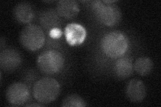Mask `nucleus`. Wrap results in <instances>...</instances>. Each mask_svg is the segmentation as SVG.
Returning <instances> with one entry per match:
<instances>
[{"label":"nucleus","instance_id":"f257e3e1","mask_svg":"<svg viewBox=\"0 0 161 107\" xmlns=\"http://www.w3.org/2000/svg\"><path fill=\"white\" fill-rule=\"evenodd\" d=\"M101 46L108 57L118 58L122 56L127 51L128 40L122 32H111L104 35L101 42Z\"/></svg>","mask_w":161,"mask_h":107},{"label":"nucleus","instance_id":"f03ea898","mask_svg":"<svg viewBox=\"0 0 161 107\" xmlns=\"http://www.w3.org/2000/svg\"><path fill=\"white\" fill-rule=\"evenodd\" d=\"M60 90V84L56 80L45 77L35 83L33 88V96L39 103L48 104L58 97Z\"/></svg>","mask_w":161,"mask_h":107},{"label":"nucleus","instance_id":"7ed1b4c3","mask_svg":"<svg viewBox=\"0 0 161 107\" xmlns=\"http://www.w3.org/2000/svg\"><path fill=\"white\" fill-rule=\"evenodd\" d=\"M113 1H96L93 3V9L97 19L103 24L113 26L118 24L122 17L119 8Z\"/></svg>","mask_w":161,"mask_h":107},{"label":"nucleus","instance_id":"20e7f679","mask_svg":"<svg viewBox=\"0 0 161 107\" xmlns=\"http://www.w3.org/2000/svg\"><path fill=\"white\" fill-rule=\"evenodd\" d=\"M37 65L42 73L54 74L58 72L63 68L64 58L63 55L57 50L45 51L38 56Z\"/></svg>","mask_w":161,"mask_h":107},{"label":"nucleus","instance_id":"39448f33","mask_svg":"<svg viewBox=\"0 0 161 107\" xmlns=\"http://www.w3.org/2000/svg\"><path fill=\"white\" fill-rule=\"evenodd\" d=\"M19 40L25 48L35 51L42 47L45 41V35L42 29L38 25L30 24L22 30Z\"/></svg>","mask_w":161,"mask_h":107},{"label":"nucleus","instance_id":"423d86ee","mask_svg":"<svg viewBox=\"0 0 161 107\" xmlns=\"http://www.w3.org/2000/svg\"><path fill=\"white\" fill-rule=\"evenodd\" d=\"M30 91L27 86L21 83L10 85L6 92V98L10 104L15 106L24 104L29 99Z\"/></svg>","mask_w":161,"mask_h":107},{"label":"nucleus","instance_id":"0eeeda50","mask_svg":"<svg viewBox=\"0 0 161 107\" xmlns=\"http://www.w3.org/2000/svg\"><path fill=\"white\" fill-rule=\"evenodd\" d=\"M21 62V55L14 48L5 49L0 54V66L6 72H12L17 69Z\"/></svg>","mask_w":161,"mask_h":107},{"label":"nucleus","instance_id":"6e6552de","mask_svg":"<svg viewBox=\"0 0 161 107\" xmlns=\"http://www.w3.org/2000/svg\"><path fill=\"white\" fill-rule=\"evenodd\" d=\"M64 35L67 42L70 45L81 44L86 38L87 32L81 25L69 24L64 28Z\"/></svg>","mask_w":161,"mask_h":107},{"label":"nucleus","instance_id":"1a4fd4ad","mask_svg":"<svg viewBox=\"0 0 161 107\" xmlns=\"http://www.w3.org/2000/svg\"><path fill=\"white\" fill-rule=\"evenodd\" d=\"M126 96L132 103H138L142 102L147 95V87L142 81L138 79H132L126 86Z\"/></svg>","mask_w":161,"mask_h":107},{"label":"nucleus","instance_id":"9d476101","mask_svg":"<svg viewBox=\"0 0 161 107\" xmlns=\"http://www.w3.org/2000/svg\"><path fill=\"white\" fill-rule=\"evenodd\" d=\"M57 12L60 16L67 19L73 18L79 12V5L74 0H61L57 3Z\"/></svg>","mask_w":161,"mask_h":107},{"label":"nucleus","instance_id":"9b49d317","mask_svg":"<svg viewBox=\"0 0 161 107\" xmlns=\"http://www.w3.org/2000/svg\"><path fill=\"white\" fill-rule=\"evenodd\" d=\"M14 14L17 21L23 24L30 22L34 17V12L32 6L26 2L17 4L14 9Z\"/></svg>","mask_w":161,"mask_h":107},{"label":"nucleus","instance_id":"f8f14e48","mask_svg":"<svg viewBox=\"0 0 161 107\" xmlns=\"http://www.w3.org/2000/svg\"><path fill=\"white\" fill-rule=\"evenodd\" d=\"M132 60L128 56L119 58L115 62L114 72L115 75L120 79H125L132 75L133 72Z\"/></svg>","mask_w":161,"mask_h":107},{"label":"nucleus","instance_id":"ddd939ff","mask_svg":"<svg viewBox=\"0 0 161 107\" xmlns=\"http://www.w3.org/2000/svg\"><path fill=\"white\" fill-rule=\"evenodd\" d=\"M60 16L54 9H47L40 15V22L42 26L47 29H57L61 23Z\"/></svg>","mask_w":161,"mask_h":107},{"label":"nucleus","instance_id":"4468645a","mask_svg":"<svg viewBox=\"0 0 161 107\" xmlns=\"http://www.w3.org/2000/svg\"><path fill=\"white\" fill-rule=\"evenodd\" d=\"M134 68L136 72L141 76H147L153 69V62L148 57L138 58L134 63Z\"/></svg>","mask_w":161,"mask_h":107},{"label":"nucleus","instance_id":"2eb2a0df","mask_svg":"<svg viewBox=\"0 0 161 107\" xmlns=\"http://www.w3.org/2000/svg\"><path fill=\"white\" fill-rule=\"evenodd\" d=\"M86 105L85 101L77 94H71L67 96L62 103V106L64 107H83Z\"/></svg>","mask_w":161,"mask_h":107},{"label":"nucleus","instance_id":"dca6fc26","mask_svg":"<svg viewBox=\"0 0 161 107\" xmlns=\"http://www.w3.org/2000/svg\"><path fill=\"white\" fill-rule=\"evenodd\" d=\"M28 106H41V105L39 104H28Z\"/></svg>","mask_w":161,"mask_h":107}]
</instances>
